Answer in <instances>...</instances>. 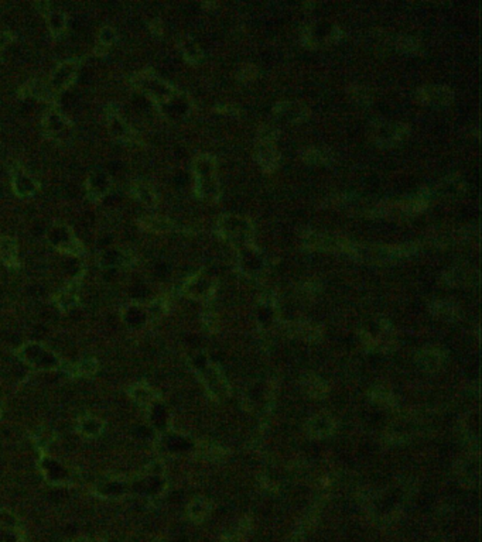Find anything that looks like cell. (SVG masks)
Masks as SVG:
<instances>
[{"label": "cell", "instance_id": "22", "mask_svg": "<svg viewBox=\"0 0 482 542\" xmlns=\"http://www.w3.org/2000/svg\"><path fill=\"white\" fill-rule=\"evenodd\" d=\"M130 194L136 201H139L145 206H156L160 199L154 187L142 179L134 181L130 187Z\"/></svg>", "mask_w": 482, "mask_h": 542}, {"label": "cell", "instance_id": "18", "mask_svg": "<svg viewBox=\"0 0 482 542\" xmlns=\"http://www.w3.org/2000/svg\"><path fill=\"white\" fill-rule=\"evenodd\" d=\"M19 96L23 99H36L42 102H54L57 99L48 84L42 80H30L26 82L19 89Z\"/></svg>", "mask_w": 482, "mask_h": 542}, {"label": "cell", "instance_id": "20", "mask_svg": "<svg viewBox=\"0 0 482 542\" xmlns=\"http://www.w3.org/2000/svg\"><path fill=\"white\" fill-rule=\"evenodd\" d=\"M37 8H43L42 12L46 16V21H47L50 33L54 35V37H58V35H61L68 26V17H66L65 12L61 9L53 8L50 3H39Z\"/></svg>", "mask_w": 482, "mask_h": 542}, {"label": "cell", "instance_id": "12", "mask_svg": "<svg viewBox=\"0 0 482 542\" xmlns=\"http://www.w3.org/2000/svg\"><path fill=\"white\" fill-rule=\"evenodd\" d=\"M114 187L112 177L103 170L93 171L87 179V195L91 202H100Z\"/></svg>", "mask_w": 482, "mask_h": 542}, {"label": "cell", "instance_id": "13", "mask_svg": "<svg viewBox=\"0 0 482 542\" xmlns=\"http://www.w3.org/2000/svg\"><path fill=\"white\" fill-rule=\"evenodd\" d=\"M98 262L102 269H125L130 267L136 262V258L129 249L111 247L100 253Z\"/></svg>", "mask_w": 482, "mask_h": 542}, {"label": "cell", "instance_id": "24", "mask_svg": "<svg viewBox=\"0 0 482 542\" xmlns=\"http://www.w3.org/2000/svg\"><path fill=\"white\" fill-rule=\"evenodd\" d=\"M126 392L129 395V399L134 404L141 406V407L150 406L154 401V399H156L154 391L149 386H146L143 383H136V384L127 387Z\"/></svg>", "mask_w": 482, "mask_h": 542}, {"label": "cell", "instance_id": "25", "mask_svg": "<svg viewBox=\"0 0 482 542\" xmlns=\"http://www.w3.org/2000/svg\"><path fill=\"white\" fill-rule=\"evenodd\" d=\"M34 445L40 451V453H47L51 444L55 441V433L48 426H39L34 429L31 437Z\"/></svg>", "mask_w": 482, "mask_h": 542}, {"label": "cell", "instance_id": "11", "mask_svg": "<svg viewBox=\"0 0 482 542\" xmlns=\"http://www.w3.org/2000/svg\"><path fill=\"white\" fill-rule=\"evenodd\" d=\"M13 192L20 198L33 197L40 190V183L23 165H15L10 171Z\"/></svg>", "mask_w": 482, "mask_h": 542}, {"label": "cell", "instance_id": "16", "mask_svg": "<svg viewBox=\"0 0 482 542\" xmlns=\"http://www.w3.org/2000/svg\"><path fill=\"white\" fill-rule=\"evenodd\" d=\"M406 133L407 127L404 125L395 123H380L373 129V137L381 146H393V144L404 138Z\"/></svg>", "mask_w": 482, "mask_h": 542}, {"label": "cell", "instance_id": "28", "mask_svg": "<svg viewBox=\"0 0 482 542\" xmlns=\"http://www.w3.org/2000/svg\"><path fill=\"white\" fill-rule=\"evenodd\" d=\"M181 51H183V55L184 58L190 62V64H197L199 62L201 57H202V53H201V48L198 47V44H195L193 40L187 39L186 42L181 43Z\"/></svg>", "mask_w": 482, "mask_h": 542}, {"label": "cell", "instance_id": "4", "mask_svg": "<svg viewBox=\"0 0 482 542\" xmlns=\"http://www.w3.org/2000/svg\"><path fill=\"white\" fill-rule=\"evenodd\" d=\"M48 243L62 255L73 258H81L85 255V246L75 236L74 231L62 224L53 225L47 232Z\"/></svg>", "mask_w": 482, "mask_h": 542}, {"label": "cell", "instance_id": "29", "mask_svg": "<svg viewBox=\"0 0 482 542\" xmlns=\"http://www.w3.org/2000/svg\"><path fill=\"white\" fill-rule=\"evenodd\" d=\"M15 40H16V37H15V34H13L12 31L0 30V50H5V48L9 47Z\"/></svg>", "mask_w": 482, "mask_h": 542}, {"label": "cell", "instance_id": "14", "mask_svg": "<svg viewBox=\"0 0 482 542\" xmlns=\"http://www.w3.org/2000/svg\"><path fill=\"white\" fill-rule=\"evenodd\" d=\"M24 528L21 521L9 510L0 512V542H23Z\"/></svg>", "mask_w": 482, "mask_h": 542}, {"label": "cell", "instance_id": "8", "mask_svg": "<svg viewBox=\"0 0 482 542\" xmlns=\"http://www.w3.org/2000/svg\"><path fill=\"white\" fill-rule=\"evenodd\" d=\"M107 127L111 136L122 143H139V134H137L132 126L126 122V119L120 115L115 105H108L105 109Z\"/></svg>", "mask_w": 482, "mask_h": 542}, {"label": "cell", "instance_id": "5", "mask_svg": "<svg viewBox=\"0 0 482 542\" xmlns=\"http://www.w3.org/2000/svg\"><path fill=\"white\" fill-rule=\"evenodd\" d=\"M80 68H81V60L71 58L60 62L51 71L47 84L55 96L66 91L77 81Z\"/></svg>", "mask_w": 482, "mask_h": 542}, {"label": "cell", "instance_id": "30", "mask_svg": "<svg viewBox=\"0 0 482 542\" xmlns=\"http://www.w3.org/2000/svg\"><path fill=\"white\" fill-rule=\"evenodd\" d=\"M150 30H152V33L153 34H156V35H161V21H159V20H154V21H152L150 23Z\"/></svg>", "mask_w": 482, "mask_h": 542}, {"label": "cell", "instance_id": "15", "mask_svg": "<svg viewBox=\"0 0 482 542\" xmlns=\"http://www.w3.org/2000/svg\"><path fill=\"white\" fill-rule=\"evenodd\" d=\"M70 379H88L99 372V361L96 357H84L75 363H64L60 368Z\"/></svg>", "mask_w": 482, "mask_h": 542}, {"label": "cell", "instance_id": "27", "mask_svg": "<svg viewBox=\"0 0 482 542\" xmlns=\"http://www.w3.org/2000/svg\"><path fill=\"white\" fill-rule=\"evenodd\" d=\"M116 40H118V34L114 27L105 26V27L100 28L99 35H98V46L109 50L116 43Z\"/></svg>", "mask_w": 482, "mask_h": 542}, {"label": "cell", "instance_id": "32", "mask_svg": "<svg viewBox=\"0 0 482 542\" xmlns=\"http://www.w3.org/2000/svg\"><path fill=\"white\" fill-rule=\"evenodd\" d=\"M0 418H2V410H0Z\"/></svg>", "mask_w": 482, "mask_h": 542}, {"label": "cell", "instance_id": "17", "mask_svg": "<svg viewBox=\"0 0 482 542\" xmlns=\"http://www.w3.org/2000/svg\"><path fill=\"white\" fill-rule=\"evenodd\" d=\"M105 428H107L105 421L91 413H85L80 415L77 419V432L87 440L99 438L102 433L105 432Z\"/></svg>", "mask_w": 482, "mask_h": 542}, {"label": "cell", "instance_id": "10", "mask_svg": "<svg viewBox=\"0 0 482 542\" xmlns=\"http://www.w3.org/2000/svg\"><path fill=\"white\" fill-rule=\"evenodd\" d=\"M259 134V146H258V161L265 171H273L279 164V153L274 149L273 140L276 138V132L273 129H262Z\"/></svg>", "mask_w": 482, "mask_h": 542}, {"label": "cell", "instance_id": "31", "mask_svg": "<svg viewBox=\"0 0 482 542\" xmlns=\"http://www.w3.org/2000/svg\"><path fill=\"white\" fill-rule=\"evenodd\" d=\"M71 542H93V541H92V539H89V538H85V536H82V538L74 539V541H71Z\"/></svg>", "mask_w": 482, "mask_h": 542}, {"label": "cell", "instance_id": "7", "mask_svg": "<svg viewBox=\"0 0 482 542\" xmlns=\"http://www.w3.org/2000/svg\"><path fill=\"white\" fill-rule=\"evenodd\" d=\"M84 275L85 271L78 273L53 296V302L61 312H71L80 307Z\"/></svg>", "mask_w": 482, "mask_h": 542}, {"label": "cell", "instance_id": "21", "mask_svg": "<svg viewBox=\"0 0 482 542\" xmlns=\"http://www.w3.org/2000/svg\"><path fill=\"white\" fill-rule=\"evenodd\" d=\"M273 114L278 119H283L286 122H300L308 116V109L298 102H283L274 107Z\"/></svg>", "mask_w": 482, "mask_h": 542}, {"label": "cell", "instance_id": "2", "mask_svg": "<svg viewBox=\"0 0 482 542\" xmlns=\"http://www.w3.org/2000/svg\"><path fill=\"white\" fill-rule=\"evenodd\" d=\"M193 174L195 179V192L206 201H217L220 198V181L217 172V160L210 154H201L193 163Z\"/></svg>", "mask_w": 482, "mask_h": 542}, {"label": "cell", "instance_id": "9", "mask_svg": "<svg viewBox=\"0 0 482 542\" xmlns=\"http://www.w3.org/2000/svg\"><path fill=\"white\" fill-rule=\"evenodd\" d=\"M42 126H43V133L46 137H48L51 140H60L61 137H64L68 132H70L73 125H71V120L62 114L60 107L53 105L44 112Z\"/></svg>", "mask_w": 482, "mask_h": 542}, {"label": "cell", "instance_id": "23", "mask_svg": "<svg viewBox=\"0 0 482 542\" xmlns=\"http://www.w3.org/2000/svg\"><path fill=\"white\" fill-rule=\"evenodd\" d=\"M0 260L9 269H19V247L13 237L0 235Z\"/></svg>", "mask_w": 482, "mask_h": 542}, {"label": "cell", "instance_id": "3", "mask_svg": "<svg viewBox=\"0 0 482 542\" xmlns=\"http://www.w3.org/2000/svg\"><path fill=\"white\" fill-rule=\"evenodd\" d=\"M16 356L34 372H54L62 365L58 354L42 342H27L16 350Z\"/></svg>", "mask_w": 482, "mask_h": 542}, {"label": "cell", "instance_id": "19", "mask_svg": "<svg viewBox=\"0 0 482 542\" xmlns=\"http://www.w3.org/2000/svg\"><path fill=\"white\" fill-rule=\"evenodd\" d=\"M418 99L426 105L447 106L453 102V92L449 88L430 85L419 89Z\"/></svg>", "mask_w": 482, "mask_h": 542}, {"label": "cell", "instance_id": "26", "mask_svg": "<svg viewBox=\"0 0 482 542\" xmlns=\"http://www.w3.org/2000/svg\"><path fill=\"white\" fill-rule=\"evenodd\" d=\"M141 225L146 231L156 232V233L171 232V231H177L179 229L175 222H171L167 218H163V216H149V218H145V219L141 221Z\"/></svg>", "mask_w": 482, "mask_h": 542}, {"label": "cell", "instance_id": "6", "mask_svg": "<svg viewBox=\"0 0 482 542\" xmlns=\"http://www.w3.org/2000/svg\"><path fill=\"white\" fill-rule=\"evenodd\" d=\"M218 231L221 237L245 243H248L255 233L249 219L239 215H225L218 222Z\"/></svg>", "mask_w": 482, "mask_h": 542}, {"label": "cell", "instance_id": "1", "mask_svg": "<svg viewBox=\"0 0 482 542\" xmlns=\"http://www.w3.org/2000/svg\"><path fill=\"white\" fill-rule=\"evenodd\" d=\"M133 88L146 96L159 112L168 119H180L190 112L191 102L187 95L176 89L150 68L137 72L130 80Z\"/></svg>", "mask_w": 482, "mask_h": 542}]
</instances>
